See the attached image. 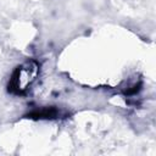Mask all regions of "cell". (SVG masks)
<instances>
[{"mask_svg":"<svg viewBox=\"0 0 156 156\" xmlns=\"http://www.w3.org/2000/svg\"><path fill=\"white\" fill-rule=\"evenodd\" d=\"M35 74H37V65L34 62H27L26 65L17 67L9 84V89L13 93H18V94L22 93L34 80Z\"/></svg>","mask_w":156,"mask_h":156,"instance_id":"1","label":"cell"},{"mask_svg":"<svg viewBox=\"0 0 156 156\" xmlns=\"http://www.w3.org/2000/svg\"><path fill=\"white\" fill-rule=\"evenodd\" d=\"M56 115V111L54 108H44L41 111H35L29 115V117H35V118H51Z\"/></svg>","mask_w":156,"mask_h":156,"instance_id":"2","label":"cell"}]
</instances>
